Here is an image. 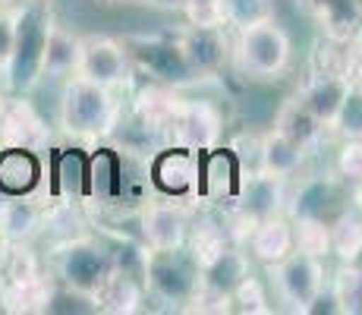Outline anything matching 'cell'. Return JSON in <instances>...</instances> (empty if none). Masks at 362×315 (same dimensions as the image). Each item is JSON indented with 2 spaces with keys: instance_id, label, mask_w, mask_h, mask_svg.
I'll use <instances>...</instances> for the list:
<instances>
[{
  "instance_id": "6da1fadb",
  "label": "cell",
  "mask_w": 362,
  "mask_h": 315,
  "mask_svg": "<svg viewBox=\"0 0 362 315\" xmlns=\"http://www.w3.org/2000/svg\"><path fill=\"white\" fill-rule=\"evenodd\" d=\"M54 29V13L47 4L29 0L13 13V51L4 63V82L13 95H25L41 79L47 35Z\"/></svg>"
},
{
  "instance_id": "7a4b0ae2",
  "label": "cell",
  "mask_w": 362,
  "mask_h": 315,
  "mask_svg": "<svg viewBox=\"0 0 362 315\" xmlns=\"http://www.w3.org/2000/svg\"><path fill=\"white\" fill-rule=\"evenodd\" d=\"M145 293L167 309H189L202 287V265L192 249H145Z\"/></svg>"
},
{
  "instance_id": "3957f363",
  "label": "cell",
  "mask_w": 362,
  "mask_h": 315,
  "mask_svg": "<svg viewBox=\"0 0 362 315\" xmlns=\"http://www.w3.org/2000/svg\"><path fill=\"white\" fill-rule=\"evenodd\" d=\"M120 110L110 95V88L86 76H73L60 98V123L73 136H107L117 130Z\"/></svg>"
},
{
  "instance_id": "277c9868",
  "label": "cell",
  "mask_w": 362,
  "mask_h": 315,
  "mask_svg": "<svg viewBox=\"0 0 362 315\" xmlns=\"http://www.w3.org/2000/svg\"><path fill=\"white\" fill-rule=\"evenodd\" d=\"M290 35L268 19V23L259 25H246L240 29V38H236V67H240L243 76L249 79H274L287 69L290 63Z\"/></svg>"
},
{
  "instance_id": "5b68a950",
  "label": "cell",
  "mask_w": 362,
  "mask_h": 315,
  "mask_svg": "<svg viewBox=\"0 0 362 315\" xmlns=\"http://www.w3.org/2000/svg\"><path fill=\"white\" fill-rule=\"evenodd\" d=\"M57 275L66 287L95 297L114 275V256L95 240H69L57 252Z\"/></svg>"
},
{
  "instance_id": "8992f818",
  "label": "cell",
  "mask_w": 362,
  "mask_h": 315,
  "mask_svg": "<svg viewBox=\"0 0 362 315\" xmlns=\"http://www.w3.org/2000/svg\"><path fill=\"white\" fill-rule=\"evenodd\" d=\"M123 47H127L129 60H136L145 73L155 76V79L164 82V86L177 88V86H192V82L202 79L196 69L189 67V60H186L180 41H170V38H127Z\"/></svg>"
},
{
  "instance_id": "52a82bcc",
  "label": "cell",
  "mask_w": 362,
  "mask_h": 315,
  "mask_svg": "<svg viewBox=\"0 0 362 315\" xmlns=\"http://www.w3.org/2000/svg\"><path fill=\"white\" fill-rule=\"evenodd\" d=\"M199 173H202V155L189 149H158L148 158V183L167 199H189L199 193Z\"/></svg>"
},
{
  "instance_id": "ba28073f",
  "label": "cell",
  "mask_w": 362,
  "mask_h": 315,
  "mask_svg": "<svg viewBox=\"0 0 362 315\" xmlns=\"http://www.w3.org/2000/svg\"><path fill=\"white\" fill-rule=\"evenodd\" d=\"M271 275H274L281 299L293 306L296 312H303L305 303H312L315 293L325 287L322 256H312V252H303V249H293L287 258L271 265Z\"/></svg>"
},
{
  "instance_id": "9c48e42d",
  "label": "cell",
  "mask_w": 362,
  "mask_h": 315,
  "mask_svg": "<svg viewBox=\"0 0 362 315\" xmlns=\"http://www.w3.org/2000/svg\"><path fill=\"white\" fill-rule=\"evenodd\" d=\"M79 76L98 82L104 88H114L129 79V54L123 41L107 38V35H88L82 38V57Z\"/></svg>"
},
{
  "instance_id": "30bf717a",
  "label": "cell",
  "mask_w": 362,
  "mask_h": 315,
  "mask_svg": "<svg viewBox=\"0 0 362 315\" xmlns=\"http://www.w3.org/2000/svg\"><path fill=\"white\" fill-rule=\"evenodd\" d=\"M170 139L173 145L189 151H211L218 149L221 139V114L205 101H192V104H177V114L170 120Z\"/></svg>"
},
{
  "instance_id": "8fae6325",
  "label": "cell",
  "mask_w": 362,
  "mask_h": 315,
  "mask_svg": "<svg viewBox=\"0 0 362 315\" xmlns=\"http://www.w3.org/2000/svg\"><path fill=\"white\" fill-rule=\"evenodd\" d=\"M344 186L331 177H312L296 189L293 202H290V218L293 221H325L331 227L340 214L346 212Z\"/></svg>"
},
{
  "instance_id": "7c38bea8",
  "label": "cell",
  "mask_w": 362,
  "mask_h": 315,
  "mask_svg": "<svg viewBox=\"0 0 362 315\" xmlns=\"http://www.w3.org/2000/svg\"><path fill=\"white\" fill-rule=\"evenodd\" d=\"M284 180L287 177H277V173H271V171L246 173L233 195L236 212L252 221H264V218L281 214L284 205H287V186H284Z\"/></svg>"
},
{
  "instance_id": "4fadbf2b",
  "label": "cell",
  "mask_w": 362,
  "mask_h": 315,
  "mask_svg": "<svg viewBox=\"0 0 362 315\" xmlns=\"http://www.w3.org/2000/svg\"><path fill=\"white\" fill-rule=\"evenodd\" d=\"M142 236L151 249H177L189 240V214L177 202H148L142 212Z\"/></svg>"
},
{
  "instance_id": "5bb4252c",
  "label": "cell",
  "mask_w": 362,
  "mask_h": 315,
  "mask_svg": "<svg viewBox=\"0 0 362 315\" xmlns=\"http://www.w3.org/2000/svg\"><path fill=\"white\" fill-rule=\"evenodd\" d=\"M45 180V161L25 145H4L0 149V195H35Z\"/></svg>"
},
{
  "instance_id": "9a60e30c",
  "label": "cell",
  "mask_w": 362,
  "mask_h": 315,
  "mask_svg": "<svg viewBox=\"0 0 362 315\" xmlns=\"http://www.w3.org/2000/svg\"><path fill=\"white\" fill-rule=\"evenodd\" d=\"M180 47H183L189 67L199 76H211L227 60V35L224 25H189V32L180 35Z\"/></svg>"
},
{
  "instance_id": "2e32d148",
  "label": "cell",
  "mask_w": 362,
  "mask_h": 315,
  "mask_svg": "<svg viewBox=\"0 0 362 315\" xmlns=\"http://www.w3.org/2000/svg\"><path fill=\"white\" fill-rule=\"evenodd\" d=\"M243 183V167L230 149H211L202 151V173H199V193L208 199H233Z\"/></svg>"
},
{
  "instance_id": "e0dca14e",
  "label": "cell",
  "mask_w": 362,
  "mask_h": 315,
  "mask_svg": "<svg viewBox=\"0 0 362 315\" xmlns=\"http://www.w3.org/2000/svg\"><path fill=\"white\" fill-rule=\"evenodd\" d=\"M0 139L4 145H25L38 151L47 142V126L29 101H10L0 108Z\"/></svg>"
},
{
  "instance_id": "ac0fdd59",
  "label": "cell",
  "mask_w": 362,
  "mask_h": 315,
  "mask_svg": "<svg viewBox=\"0 0 362 315\" xmlns=\"http://www.w3.org/2000/svg\"><path fill=\"white\" fill-rule=\"evenodd\" d=\"M249 275H252L249 256L240 246H230V243H227L224 249L214 252V256L202 265V287H205V290H214V293L230 297V293L243 281H246Z\"/></svg>"
},
{
  "instance_id": "d6986e66",
  "label": "cell",
  "mask_w": 362,
  "mask_h": 315,
  "mask_svg": "<svg viewBox=\"0 0 362 315\" xmlns=\"http://www.w3.org/2000/svg\"><path fill=\"white\" fill-rule=\"evenodd\" d=\"M246 243H249V256L271 268V265H277L281 258H287L293 252V224H287L281 214L255 221Z\"/></svg>"
},
{
  "instance_id": "ffe728a7",
  "label": "cell",
  "mask_w": 362,
  "mask_h": 315,
  "mask_svg": "<svg viewBox=\"0 0 362 315\" xmlns=\"http://www.w3.org/2000/svg\"><path fill=\"white\" fill-rule=\"evenodd\" d=\"M296 6L305 13V16L318 19L322 29L331 35V38L344 41L356 32L359 25V0H296Z\"/></svg>"
},
{
  "instance_id": "44dd1931",
  "label": "cell",
  "mask_w": 362,
  "mask_h": 315,
  "mask_svg": "<svg viewBox=\"0 0 362 315\" xmlns=\"http://www.w3.org/2000/svg\"><path fill=\"white\" fill-rule=\"evenodd\" d=\"M41 205L32 195H6L0 205V240L4 243H29L41 227Z\"/></svg>"
},
{
  "instance_id": "7402d4cb",
  "label": "cell",
  "mask_w": 362,
  "mask_h": 315,
  "mask_svg": "<svg viewBox=\"0 0 362 315\" xmlns=\"http://www.w3.org/2000/svg\"><path fill=\"white\" fill-rule=\"evenodd\" d=\"M274 130L284 132L287 139H293L296 145H303L305 151L315 149L318 142H322V132H325V123L318 120L315 114H312L309 108H305L303 98H290V101L281 104V110H277V120H274Z\"/></svg>"
},
{
  "instance_id": "603a6c76",
  "label": "cell",
  "mask_w": 362,
  "mask_h": 315,
  "mask_svg": "<svg viewBox=\"0 0 362 315\" xmlns=\"http://www.w3.org/2000/svg\"><path fill=\"white\" fill-rule=\"evenodd\" d=\"M145 299V284L139 277L127 275V271H117L104 281V287L95 293V303H98V312H114V315H129L142 309Z\"/></svg>"
},
{
  "instance_id": "cb8c5ba5",
  "label": "cell",
  "mask_w": 362,
  "mask_h": 315,
  "mask_svg": "<svg viewBox=\"0 0 362 315\" xmlns=\"http://www.w3.org/2000/svg\"><path fill=\"white\" fill-rule=\"evenodd\" d=\"M346 92H350V79H344V76H337V73H328V76L312 79L309 86H305V92H299V98H303L305 108H309L318 120L325 126H331Z\"/></svg>"
},
{
  "instance_id": "d4e9b609",
  "label": "cell",
  "mask_w": 362,
  "mask_h": 315,
  "mask_svg": "<svg viewBox=\"0 0 362 315\" xmlns=\"http://www.w3.org/2000/svg\"><path fill=\"white\" fill-rule=\"evenodd\" d=\"M79 57H82V38L60 25H54L47 35L45 47V63H41V76H69L79 73Z\"/></svg>"
},
{
  "instance_id": "484cf974",
  "label": "cell",
  "mask_w": 362,
  "mask_h": 315,
  "mask_svg": "<svg viewBox=\"0 0 362 315\" xmlns=\"http://www.w3.org/2000/svg\"><path fill=\"white\" fill-rule=\"evenodd\" d=\"M305 161V149L296 145L293 139H287L284 132L268 130L262 136V171H271L277 177H290L303 167Z\"/></svg>"
},
{
  "instance_id": "4316f807",
  "label": "cell",
  "mask_w": 362,
  "mask_h": 315,
  "mask_svg": "<svg viewBox=\"0 0 362 315\" xmlns=\"http://www.w3.org/2000/svg\"><path fill=\"white\" fill-rule=\"evenodd\" d=\"M88 193L101 202H110L123 193V158L114 149H98L88 167Z\"/></svg>"
},
{
  "instance_id": "83f0119b",
  "label": "cell",
  "mask_w": 362,
  "mask_h": 315,
  "mask_svg": "<svg viewBox=\"0 0 362 315\" xmlns=\"http://www.w3.org/2000/svg\"><path fill=\"white\" fill-rule=\"evenodd\" d=\"M0 277L6 287H16L38 277V258L29 252L25 243H4V262H0Z\"/></svg>"
},
{
  "instance_id": "f1b7e54d",
  "label": "cell",
  "mask_w": 362,
  "mask_h": 315,
  "mask_svg": "<svg viewBox=\"0 0 362 315\" xmlns=\"http://www.w3.org/2000/svg\"><path fill=\"white\" fill-rule=\"evenodd\" d=\"M274 19V0H224V25L236 32Z\"/></svg>"
},
{
  "instance_id": "f546056e",
  "label": "cell",
  "mask_w": 362,
  "mask_h": 315,
  "mask_svg": "<svg viewBox=\"0 0 362 315\" xmlns=\"http://www.w3.org/2000/svg\"><path fill=\"white\" fill-rule=\"evenodd\" d=\"M359 246H362V218L346 208V212L331 224V252L340 262H346Z\"/></svg>"
},
{
  "instance_id": "4dcf8cb0",
  "label": "cell",
  "mask_w": 362,
  "mask_h": 315,
  "mask_svg": "<svg viewBox=\"0 0 362 315\" xmlns=\"http://www.w3.org/2000/svg\"><path fill=\"white\" fill-rule=\"evenodd\" d=\"M331 130L340 139H362V86H350L344 104H340L337 117H334Z\"/></svg>"
},
{
  "instance_id": "1f68e13d",
  "label": "cell",
  "mask_w": 362,
  "mask_h": 315,
  "mask_svg": "<svg viewBox=\"0 0 362 315\" xmlns=\"http://www.w3.org/2000/svg\"><path fill=\"white\" fill-rule=\"evenodd\" d=\"M331 290L337 293L344 315H362V275H356L350 265L340 262V271L334 275Z\"/></svg>"
},
{
  "instance_id": "d6a6232c",
  "label": "cell",
  "mask_w": 362,
  "mask_h": 315,
  "mask_svg": "<svg viewBox=\"0 0 362 315\" xmlns=\"http://www.w3.org/2000/svg\"><path fill=\"white\" fill-rule=\"evenodd\" d=\"M293 249L312 256L331 252V227L325 221H293Z\"/></svg>"
},
{
  "instance_id": "836d02e7",
  "label": "cell",
  "mask_w": 362,
  "mask_h": 315,
  "mask_svg": "<svg viewBox=\"0 0 362 315\" xmlns=\"http://www.w3.org/2000/svg\"><path fill=\"white\" fill-rule=\"evenodd\" d=\"M230 312H243V315H264V312H271L262 281H255V277L249 275L246 281L236 287V290L230 293Z\"/></svg>"
},
{
  "instance_id": "e575fe53",
  "label": "cell",
  "mask_w": 362,
  "mask_h": 315,
  "mask_svg": "<svg viewBox=\"0 0 362 315\" xmlns=\"http://www.w3.org/2000/svg\"><path fill=\"white\" fill-rule=\"evenodd\" d=\"M189 25H224V0H183Z\"/></svg>"
},
{
  "instance_id": "d590c367",
  "label": "cell",
  "mask_w": 362,
  "mask_h": 315,
  "mask_svg": "<svg viewBox=\"0 0 362 315\" xmlns=\"http://www.w3.org/2000/svg\"><path fill=\"white\" fill-rule=\"evenodd\" d=\"M337 171L346 180H362V139H344L337 158Z\"/></svg>"
},
{
  "instance_id": "8d00e7d4",
  "label": "cell",
  "mask_w": 362,
  "mask_h": 315,
  "mask_svg": "<svg viewBox=\"0 0 362 315\" xmlns=\"http://www.w3.org/2000/svg\"><path fill=\"white\" fill-rule=\"evenodd\" d=\"M303 315H344V312H340L337 293H334L331 287H322V290L315 293V299H312V303H305Z\"/></svg>"
},
{
  "instance_id": "74e56055",
  "label": "cell",
  "mask_w": 362,
  "mask_h": 315,
  "mask_svg": "<svg viewBox=\"0 0 362 315\" xmlns=\"http://www.w3.org/2000/svg\"><path fill=\"white\" fill-rule=\"evenodd\" d=\"M13 51V13H0V69Z\"/></svg>"
},
{
  "instance_id": "f35d334b",
  "label": "cell",
  "mask_w": 362,
  "mask_h": 315,
  "mask_svg": "<svg viewBox=\"0 0 362 315\" xmlns=\"http://www.w3.org/2000/svg\"><path fill=\"white\" fill-rule=\"evenodd\" d=\"M123 4L155 6V10H180V6H183V0H123Z\"/></svg>"
},
{
  "instance_id": "ab89813d",
  "label": "cell",
  "mask_w": 362,
  "mask_h": 315,
  "mask_svg": "<svg viewBox=\"0 0 362 315\" xmlns=\"http://www.w3.org/2000/svg\"><path fill=\"white\" fill-rule=\"evenodd\" d=\"M344 265H350V268H353V271H356V275H362V246H359L356 252H353V256H350V258H346V262H344Z\"/></svg>"
},
{
  "instance_id": "60d3db41",
  "label": "cell",
  "mask_w": 362,
  "mask_h": 315,
  "mask_svg": "<svg viewBox=\"0 0 362 315\" xmlns=\"http://www.w3.org/2000/svg\"><path fill=\"white\" fill-rule=\"evenodd\" d=\"M0 312H4V287H0Z\"/></svg>"
},
{
  "instance_id": "b9f144b4",
  "label": "cell",
  "mask_w": 362,
  "mask_h": 315,
  "mask_svg": "<svg viewBox=\"0 0 362 315\" xmlns=\"http://www.w3.org/2000/svg\"><path fill=\"white\" fill-rule=\"evenodd\" d=\"M0 262H4V240H0Z\"/></svg>"
},
{
  "instance_id": "7bdbcfd3",
  "label": "cell",
  "mask_w": 362,
  "mask_h": 315,
  "mask_svg": "<svg viewBox=\"0 0 362 315\" xmlns=\"http://www.w3.org/2000/svg\"><path fill=\"white\" fill-rule=\"evenodd\" d=\"M101 4H117V0H101Z\"/></svg>"
}]
</instances>
